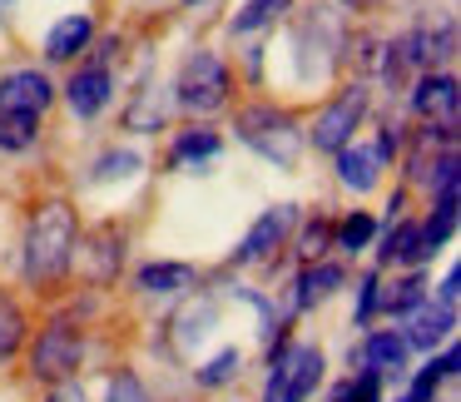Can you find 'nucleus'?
I'll return each mask as SVG.
<instances>
[{"label": "nucleus", "mask_w": 461, "mask_h": 402, "mask_svg": "<svg viewBox=\"0 0 461 402\" xmlns=\"http://www.w3.org/2000/svg\"><path fill=\"white\" fill-rule=\"evenodd\" d=\"M382 164H387V160H382L377 150H367V144H348V150H338V179L348 184V189L367 194L372 184H377Z\"/></svg>", "instance_id": "4468645a"}, {"label": "nucleus", "mask_w": 461, "mask_h": 402, "mask_svg": "<svg viewBox=\"0 0 461 402\" xmlns=\"http://www.w3.org/2000/svg\"><path fill=\"white\" fill-rule=\"evenodd\" d=\"M104 402H149V392H144V382L134 378V372H114L110 378V397Z\"/></svg>", "instance_id": "c85d7f7f"}, {"label": "nucleus", "mask_w": 461, "mask_h": 402, "mask_svg": "<svg viewBox=\"0 0 461 402\" xmlns=\"http://www.w3.org/2000/svg\"><path fill=\"white\" fill-rule=\"evenodd\" d=\"M421 298H427V279H421V273H407V279H397L387 293H382L377 308H387V313H397V318H407V313L417 308Z\"/></svg>", "instance_id": "aec40b11"}, {"label": "nucleus", "mask_w": 461, "mask_h": 402, "mask_svg": "<svg viewBox=\"0 0 461 402\" xmlns=\"http://www.w3.org/2000/svg\"><path fill=\"white\" fill-rule=\"evenodd\" d=\"M293 0H249L239 15H233V35H249V31H263V25L283 21Z\"/></svg>", "instance_id": "412c9836"}, {"label": "nucleus", "mask_w": 461, "mask_h": 402, "mask_svg": "<svg viewBox=\"0 0 461 402\" xmlns=\"http://www.w3.org/2000/svg\"><path fill=\"white\" fill-rule=\"evenodd\" d=\"M174 90H179V105H184V110L213 114V110H223V105H229V70H223L219 55L194 50L189 60H184L179 85H174Z\"/></svg>", "instance_id": "20e7f679"}, {"label": "nucleus", "mask_w": 461, "mask_h": 402, "mask_svg": "<svg viewBox=\"0 0 461 402\" xmlns=\"http://www.w3.org/2000/svg\"><path fill=\"white\" fill-rule=\"evenodd\" d=\"M219 150H223V140L213 130H184L179 140H174V164H179V169H194V164L219 160Z\"/></svg>", "instance_id": "a211bd4d"}, {"label": "nucleus", "mask_w": 461, "mask_h": 402, "mask_svg": "<svg viewBox=\"0 0 461 402\" xmlns=\"http://www.w3.org/2000/svg\"><path fill=\"white\" fill-rule=\"evenodd\" d=\"M332 402H382V378L377 372H352L348 382H338V388H332Z\"/></svg>", "instance_id": "5701e85b"}, {"label": "nucleus", "mask_w": 461, "mask_h": 402, "mask_svg": "<svg viewBox=\"0 0 461 402\" xmlns=\"http://www.w3.org/2000/svg\"><path fill=\"white\" fill-rule=\"evenodd\" d=\"M55 100L45 70H11L0 75V114H45V105Z\"/></svg>", "instance_id": "0eeeda50"}, {"label": "nucleus", "mask_w": 461, "mask_h": 402, "mask_svg": "<svg viewBox=\"0 0 461 402\" xmlns=\"http://www.w3.org/2000/svg\"><path fill=\"white\" fill-rule=\"evenodd\" d=\"M41 140V114H0V150L5 154H25Z\"/></svg>", "instance_id": "6ab92c4d"}, {"label": "nucleus", "mask_w": 461, "mask_h": 402, "mask_svg": "<svg viewBox=\"0 0 461 402\" xmlns=\"http://www.w3.org/2000/svg\"><path fill=\"white\" fill-rule=\"evenodd\" d=\"M362 368L377 372L382 382L407 378V338H397V333H372L367 348H362Z\"/></svg>", "instance_id": "f8f14e48"}, {"label": "nucleus", "mask_w": 461, "mask_h": 402, "mask_svg": "<svg viewBox=\"0 0 461 402\" xmlns=\"http://www.w3.org/2000/svg\"><path fill=\"white\" fill-rule=\"evenodd\" d=\"M21 343H25V313L15 308V298L0 293V358H11Z\"/></svg>", "instance_id": "b1692460"}, {"label": "nucleus", "mask_w": 461, "mask_h": 402, "mask_svg": "<svg viewBox=\"0 0 461 402\" xmlns=\"http://www.w3.org/2000/svg\"><path fill=\"white\" fill-rule=\"evenodd\" d=\"M332 233H338V249L342 253H357V249H367V243H372L377 219H372V214H348V219H342Z\"/></svg>", "instance_id": "4be33fe9"}, {"label": "nucleus", "mask_w": 461, "mask_h": 402, "mask_svg": "<svg viewBox=\"0 0 461 402\" xmlns=\"http://www.w3.org/2000/svg\"><path fill=\"white\" fill-rule=\"evenodd\" d=\"M130 130H159L164 124V100H154V95H140V100L130 105Z\"/></svg>", "instance_id": "cd10ccee"}, {"label": "nucleus", "mask_w": 461, "mask_h": 402, "mask_svg": "<svg viewBox=\"0 0 461 402\" xmlns=\"http://www.w3.org/2000/svg\"><path fill=\"white\" fill-rule=\"evenodd\" d=\"M80 243V224H75L70 204H41L25 229V279L31 283H55L75 259Z\"/></svg>", "instance_id": "f257e3e1"}, {"label": "nucleus", "mask_w": 461, "mask_h": 402, "mask_svg": "<svg viewBox=\"0 0 461 402\" xmlns=\"http://www.w3.org/2000/svg\"><path fill=\"white\" fill-rule=\"evenodd\" d=\"M90 41H95L90 15H65V21H55L50 35H45V55H50V60H75Z\"/></svg>", "instance_id": "2eb2a0df"}, {"label": "nucleus", "mask_w": 461, "mask_h": 402, "mask_svg": "<svg viewBox=\"0 0 461 402\" xmlns=\"http://www.w3.org/2000/svg\"><path fill=\"white\" fill-rule=\"evenodd\" d=\"M110 95H114V80H110V65H104V60L85 65V70L65 85V100H70V110L80 114V120L100 114L104 105H110Z\"/></svg>", "instance_id": "1a4fd4ad"}, {"label": "nucleus", "mask_w": 461, "mask_h": 402, "mask_svg": "<svg viewBox=\"0 0 461 402\" xmlns=\"http://www.w3.org/2000/svg\"><path fill=\"white\" fill-rule=\"evenodd\" d=\"M85 358V338L70 328V323H50L41 333V343L31 348V372L41 382H70L75 368Z\"/></svg>", "instance_id": "39448f33"}, {"label": "nucleus", "mask_w": 461, "mask_h": 402, "mask_svg": "<svg viewBox=\"0 0 461 402\" xmlns=\"http://www.w3.org/2000/svg\"><path fill=\"white\" fill-rule=\"evenodd\" d=\"M397 402H407V397H397Z\"/></svg>", "instance_id": "72a5a7b5"}, {"label": "nucleus", "mask_w": 461, "mask_h": 402, "mask_svg": "<svg viewBox=\"0 0 461 402\" xmlns=\"http://www.w3.org/2000/svg\"><path fill=\"white\" fill-rule=\"evenodd\" d=\"M288 224H293V204H278V209H263L258 214V224L249 229V239L233 249V263H263L273 249L283 243V233H288Z\"/></svg>", "instance_id": "6e6552de"}, {"label": "nucleus", "mask_w": 461, "mask_h": 402, "mask_svg": "<svg viewBox=\"0 0 461 402\" xmlns=\"http://www.w3.org/2000/svg\"><path fill=\"white\" fill-rule=\"evenodd\" d=\"M362 114H367V85H348V90L312 120L308 140L318 144V150H332V154L348 150L352 134H357V124H362Z\"/></svg>", "instance_id": "423d86ee"}, {"label": "nucleus", "mask_w": 461, "mask_h": 402, "mask_svg": "<svg viewBox=\"0 0 461 402\" xmlns=\"http://www.w3.org/2000/svg\"><path fill=\"white\" fill-rule=\"evenodd\" d=\"M239 140L249 144V150H258L268 164H283V169H293L303 154V134L298 124H293L288 110H278V105H249V110H239Z\"/></svg>", "instance_id": "f03ea898"}, {"label": "nucleus", "mask_w": 461, "mask_h": 402, "mask_svg": "<svg viewBox=\"0 0 461 402\" xmlns=\"http://www.w3.org/2000/svg\"><path fill=\"white\" fill-rule=\"evenodd\" d=\"M50 402H85V392H80V382H55V392H50Z\"/></svg>", "instance_id": "2f4dec72"}, {"label": "nucleus", "mask_w": 461, "mask_h": 402, "mask_svg": "<svg viewBox=\"0 0 461 402\" xmlns=\"http://www.w3.org/2000/svg\"><path fill=\"white\" fill-rule=\"evenodd\" d=\"M427 259H431V243H427V233H421V224H411V219L392 224L382 249H377V263H407V269H417V263H427Z\"/></svg>", "instance_id": "9d476101"}, {"label": "nucleus", "mask_w": 461, "mask_h": 402, "mask_svg": "<svg viewBox=\"0 0 461 402\" xmlns=\"http://www.w3.org/2000/svg\"><path fill=\"white\" fill-rule=\"evenodd\" d=\"M342 283H348V273H342L338 263H308V269L298 273V293H293V303H298V308H318V303L332 298Z\"/></svg>", "instance_id": "dca6fc26"}, {"label": "nucleus", "mask_w": 461, "mask_h": 402, "mask_svg": "<svg viewBox=\"0 0 461 402\" xmlns=\"http://www.w3.org/2000/svg\"><path fill=\"white\" fill-rule=\"evenodd\" d=\"M411 328H407V348H437L441 338H447L451 328H456V308H447V303H431L421 298L417 308L407 313Z\"/></svg>", "instance_id": "9b49d317"}, {"label": "nucleus", "mask_w": 461, "mask_h": 402, "mask_svg": "<svg viewBox=\"0 0 461 402\" xmlns=\"http://www.w3.org/2000/svg\"><path fill=\"white\" fill-rule=\"evenodd\" d=\"M348 11H367V5H377V0H342Z\"/></svg>", "instance_id": "473e14b6"}, {"label": "nucleus", "mask_w": 461, "mask_h": 402, "mask_svg": "<svg viewBox=\"0 0 461 402\" xmlns=\"http://www.w3.org/2000/svg\"><path fill=\"white\" fill-rule=\"evenodd\" d=\"M268 392L263 402H308L312 388L322 382V348L308 343H278L268 358Z\"/></svg>", "instance_id": "7ed1b4c3"}, {"label": "nucleus", "mask_w": 461, "mask_h": 402, "mask_svg": "<svg viewBox=\"0 0 461 402\" xmlns=\"http://www.w3.org/2000/svg\"><path fill=\"white\" fill-rule=\"evenodd\" d=\"M328 239H332V224L328 219H312L308 229H303V239H298V253L308 263H322V253H328Z\"/></svg>", "instance_id": "bb28decb"}, {"label": "nucleus", "mask_w": 461, "mask_h": 402, "mask_svg": "<svg viewBox=\"0 0 461 402\" xmlns=\"http://www.w3.org/2000/svg\"><path fill=\"white\" fill-rule=\"evenodd\" d=\"M184 288H194L189 263H149V269H140V293H149V298H174Z\"/></svg>", "instance_id": "f3484780"}, {"label": "nucleus", "mask_w": 461, "mask_h": 402, "mask_svg": "<svg viewBox=\"0 0 461 402\" xmlns=\"http://www.w3.org/2000/svg\"><path fill=\"white\" fill-rule=\"evenodd\" d=\"M456 283H461V273H456V269H447V279H441V298H437V303L456 308Z\"/></svg>", "instance_id": "7c9ffc66"}, {"label": "nucleus", "mask_w": 461, "mask_h": 402, "mask_svg": "<svg viewBox=\"0 0 461 402\" xmlns=\"http://www.w3.org/2000/svg\"><path fill=\"white\" fill-rule=\"evenodd\" d=\"M140 169V154H130V150H110L100 164H95V174H90V184H110V179H130V174Z\"/></svg>", "instance_id": "393cba45"}, {"label": "nucleus", "mask_w": 461, "mask_h": 402, "mask_svg": "<svg viewBox=\"0 0 461 402\" xmlns=\"http://www.w3.org/2000/svg\"><path fill=\"white\" fill-rule=\"evenodd\" d=\"M411 110L417 114H441V124H456V80L451 75H421L417 95H411Z\"/></svg>", "instance_id": "ddd939ff"}, {"label": "nucleus", "mask_w": 461, "mask_h": 402, "mask_svg": "<svg viewBox=\"0 0 461 402\" xmlns=\"http://www.w3.org/2000/svg\"><path fill=\"white\" fill-rule=\"evenodd\" d=\"M377 298H382L377 273H362V283H357V308H352V318H357V323H367L372 313H377Z\"/></svg>", "instance_id": "c756f323"}, {"label": "nucleus", "mask_w": 461, "mask_h": 402, "mask_svg": "<svg viewBox=\"0 0 461 402\" xmlns=\"http://www.w3.org/2000/svg\"><path fill=\"white\" fill-rule=\"evenodd\" d=\"M239 362H243V358H239V348H223L219 358H213L209 368H199L194 378H199V388H219V382H229L233 372H239Z\"/></svg>", "instance_id": "a878e982"}]
</instances>
